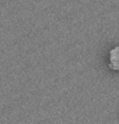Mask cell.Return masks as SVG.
<instances>
[{
	"instance_id": "6da1fadb",
	"label": "cell",
	"mask_w": 119,
	"mask_h": 124,
	"mask_svg": "<svg viewBox=\"0 0 119 124\" xmlns=\"http://www.w3.org/2000/svg\"><path fill=\"white\" fill-rule=\"evenodd\" d=\"M110 59V68L113 70H119V47H114L109 53Z\"/></svg>"
}]
</instances>
